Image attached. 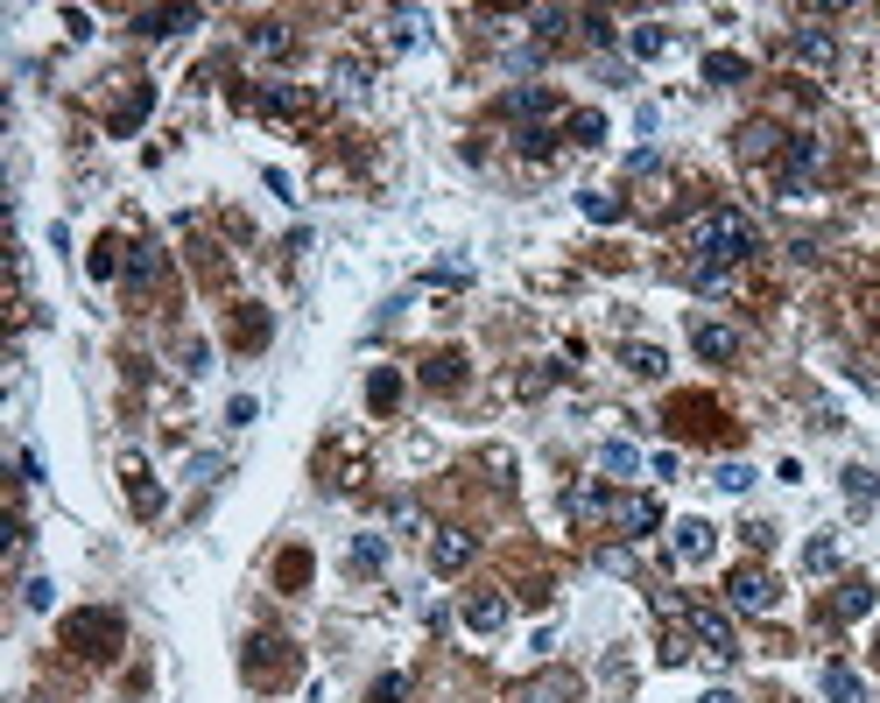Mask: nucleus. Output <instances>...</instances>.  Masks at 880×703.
<instances>
[{"label": "nucleus", "mask_w": 880, "mask_h": 703, "mask_svg": "<svg viewBox=\"0 0 880 703\" xmlns=\"http://www.w3.org/2000/svg\"><path fill=\"white\" fill-rule=\"evenodd\" d=\"M754 247H760L754 218L733 212V204H711V212L691 218V261H697V267H719V275H733Z\"/></svg>", "instance_id": "obj_1"}, {"label": "nucleus", "mask_w": 880, "mask_h": 703, "mask_svg": "<svg viewBox=\"0 0 880 703\" xmlns=\"http://www.w3.org/2000/svg\"><path fill=\"white\" fill-rule=\"evenodd\" d=\"M121 640H127V626H121V612H113V605H78V612H64V648L78 654V662H113V654H121Z\"/></svg>", "instance_id": "obj_2"}, {"label": "nucleus", "mask_w": 880, "mask_h": 703, "mask_svg": "<svg viewBox=\"0 0 880 703\" xmlns=\"http://www.w3.org/2000/svg\"><path fill=\"white\" fill-rule=\"evenodd\" d=\"M683 626H691V640H697V654H705V662H733L740 654V640H733V619H726V612H711V605H683Z\"/></svg>", "instance_id": "obj_3"}, {"label": "nucleus", "mask_w": 880, "mask_h": 703, "mask_svg": "<svg viewBox=\"0 0 880 703\" xmlns=\"http://www.w3.org/2000/svg\"><path fill=\"white\" fill-rule=\"evenodd\" d=\"M240 668L253 682H275V676H296V648L282 633H253L247 640V654H240Z\"/></svg>", "instance_id": "obj_4"}, {"label": "nucleus", "mask_w": 880, "mask_h": 703, "mask_svg": "<svg viewBox=\"0 0 880 703\" xmlns=\"http://www.w3.org/2000/svg\"><path fill=\"white\" fill-rule=\"evenodd\" d=\"M726 598H733L740 612H774V605H782V585H774L760 563H740V570L726 577Z\"/></svg>", "instance_id": "obj_5"}, {"label": "nucleus", "mask_w": 880, "mask_h": 703, "mask_svg": "<svg viewBox=\"0 0 880 703\" xmlns=\"http://www.w3.org/2000/svg\"><path fill=\"white\" fill-rule=\"evenodd\" d=\"M789 57H796L803 71H817V78H825V71H839V36H831V28H817V22H803V28H789Z\"/></svg>", "instance_id": "obj_6"}, {"label": "nucleus", "mask_w": 880, "mask_h": 703, "mask_svg": "<svg viewBox=\"0 0 880 703\" xmlns=\"http://www.w3.org/2000/svg\"><path fill=\"white\" fill-rule=\"evenodd\" d=\"M711 549H719V528H711V520H677V528H669V556L677 563H711Z\"/></svg>", "instance_id": "obj_7"}, {"label": "nucleus", "mask_w": 880, "mask_h": 703, "mask_svg": "<svg viewBox=\"0 0 880 703\" xmlns=\"http://www.w3.org/2000/svg\"><path fill=\"white\" fill-rule=\"evenodd\" d=\"M472 556H480V542H472L466 528H437V542H430V570L437 577H458Z\"/></svg>", "instance_id": "obj_8"}, {"label": "nucleus", "mask_w": 880, "mask_h": 703, "mask_svg": "<svg viewBox=\"0 0 880 703\" xmlns=\"http://www.w3.org/2000/svg\"><path fill=\"white\" fill-rule=\"evenodd\" d=\"M184 28H198V8H141L134 14V36H148V42L184 36Z\"/></svg>", "instance_id": "obj_9"}, {"label": "nucleus", "mask_w": 880, "mask_h": 703, "mask_svg": "<svg viewBox=\"0 0 880 703\" xmlns=\"http://www.w3.org/2000/svg\"><path fill=\"white\" fill-rule=\"evenodd\" d=\"M733 141H740V162H768V155H782V148H789V134L774 127V120H747Z\"/></svg>", "instance_id": "obj_10"}, {"label": "nucleus", "mask_w": 880, "mask_h": 703, "mask_svg": "<svg viewBox=\"0 0 880 703\" xmlns=\"http://www.w3.org/2000/svg\"><path fill=\"white\" fill-rule=\"evenodd\" d=\"M507 113H515L521 127H535V120L557 113V92H549V85H515V92H507Z\"/></svg>", "instance_id": "obj_11"}, {"label": "nucleus", "mask_w": 880, "mask_h": 703, "mask_svg": "<svg viewBox=\"0 0 880 703\" xmlns=\"http://www.w3.org/2000/svg\"><path fill=\"white\" fill-rule=\"evenodd\" d=\"M563 514H571V520H606V514H613V500H606L599 478H585V486L563 492Z\"/></svg>", "instance_id": "obj_12"}, {"label": "nucleus", "mask_w": 880, "mask_h": 703, "mask_svg": "<svg viewBox=\"0 0 880 703\" xmlns=\"http://www.w3.org/2000/svg\"><path fill=\"white\" fill-rule=\"evenodd\" d=\"M613 520H620V535H648V528H662V506H655L648 492H628V500L613 506Z\"/></svg>", "instance_id": "obj_13"}, {"label": "nucleus", "mask_w": 880, "mask_h": 703, "mask_svg": "<svg viewBox=\"0 0 880 703\" xmlns=\"http://www.w3.org/2000/svg\"><path fill=\"white\" fill-rule=\"evenodd\" d=\"M466 626H472V633H500V626H507V598L500 591H472L466 598Z\"/></svg>", "instance_id": "obj_14"}, {"label": "nucleus", "mask_w": 880, "mask_h": 703, "mask_svg": "<svg viewBox=\"0 0 880 703\" xmlns=\"http://www.w3.org/2000/svg\"><path fill=\"white\" fill-rule=\"evenodd\" d=\"M261 113H268V120H303V113H310V92H303V85H268V92H261Z\"/></svg>", "instance_id": "obj_15"}, {"label": "nucleus", "mask_w": 880, "mask_h": 703, "mask_svg": "<svg viewBox=\"0 0 880 703\" xmlns=\"http://www.w3.org/2000/svg\"><path fill=\"white\" fill-rule=\"evenodd\" d=\"M825 696L831 703H867V676H859L853 662H831L825 668Z\"/></svg>", "instance_id": "obj_16"}, {"label": "nucleus", "mask_w": 880, "mask_h": 703, "mask_svg": "<svg viewBox=\"0 0 880 703\" xmlns=\"http://www.w3.org/2000/svg\"><path fill=\"white\" fill-rule=\"evenodd\" d=\"M127 500H134V514H141V520L162 514V486L148 478V465H127Z\"/></svg>", "instance_id": "obj_17"}, {"label": "nucleus", "mask_w": 880, "mask_h": 703, "mask_svg": "<svg viewBox=\"0 0 880 703\" xmlns=\"http://www.w3.org/2000/svg\"><path fill=\"white\" fill-rule=\"evenodd\" d=\"M839 486H845V506H859V514H867L873 492H880V472H873V465H845V472H839Z\"/></svg>", "instance_id": "obj_18"}, {"label": "nucleus", "mask_w": 880, "mask_h": 703, "mask_svg": "<svg viewBox=\"0 0 880 703\" xmlns=\"http://www.w3.org/2000/svg\"><path fill=\"white\" fill-rule=\"evenodd\" d=\"M873 585H867V577H853V585H839V598H831V612H839V619H867V612H873Z\"/></svg>", "instance_id": "obj_19"}, {"label": "nucleus", "mask_w": 880, "mask_h": 703, "mask_svg": "<svg viewBox=\"0 0 880 703\" xmlns=\"http://www.w3.org/2000/svg\"><path fill=\"white\" fill-rule=\"evenodd\" d=\"M691 346L705 359H733L740 352V331H726V324H691Z\"/></svg>", "instance_id": "obj_20"}, {"label": "nucleus", "mask_w": 880, "mask_h": 703, "mask_svg": "<svg viewBox=\"0 0 880 703\" xmlns=\"http://www.w3.org/2000/svg\"><path fill=\"white\" fill-rule=\"evenodd\" d=\"M620 366H628L634 380H662V373H669V352H662V346H628V352H620Z\"/></svg>", "instance_id": "obj_21"}, {"label": "nucleus", "mask_w": 880, "mask_h": 703, "mask_svg": "<svg viewBox=\"0 0 880 703\" xmlns=\"http://www.w3.org/2000/svg\"><path fill=\"white\" fill-rule=\"evenodd\" d=\"M127 289H156V275H162V253L156 247H127Z\"/></svg>", "instance_id": "obj_22"}, {"label": "nucleus", "mask_w": 880, "mask_h": 703, "mask_svg": "<svg viewBox=\"0 0 880 703\" xmlns=\"http://www.w3.org/2000/svg\"><path fill=\"white\" fill-rule=\"evenodd\" d=\"M233 346H240V352H261V346H268V310H261V303L240 310V324H233Z\"/></svg>", "instance_id": "obj_23"}, {"label": "nucleus", "mask_w": 880, "mask_h": 703, "mask_svg": "<svg viewBox=\"0 0 880 703\" xmlns=\"http://www.w3.org/2000/svg\"><path fill=\"white\" fill-rule=\"evenodd\" d=\"M705 85H747V57L711 50V57H705Z\"/></svg>", "instance_id": "obj_24"}, {"label": "nucleus", "mask_w": 880, "mask_h": 703, "mask_svg": "<svg viewBox=\"0 0 880 703\" xmlns=\"http://www.w3.org/2000/svg\"><path fill=\"white\" fill-rule=\"evenodd\" d=\"M395 401H401V373H395V366H381L374 380H367V409H374V415H387Z\"/></svg>", "instance_id": "obj_25"}, {"label": "nucleus", "mask_w": 880, "mask_h": 703, "mask_svg": "<svg viewBox=\"0 0 880 703\" xmlns=\"http://www.w3.org/2000/svg\"><path fill=\"white\" fill-rule=\"evenodd\" d=\"M803 570H810V577H831V570H839V535H817V542L803 549Z\"/></svg>", "instance_id": "obj_26"}, {"label": "nucleus", "mask_w": 880, "mask_h": 703, "mask_svg": "<svg viewBox=\"0 0 880 703\" xmlns=\"http://www.w3.org/2000/svg\"><path fill=\"white\" fill-rule=\"evenodd\" d=\"M387 42H395V50H416V42H423V14H416V8L387 14Z\"/></svg>", "instance_id": "obj_27"}, {"label": "nucleus", "mask_w": 880, "mask_h": 703, "mask_svg": "<svg viewBox=\"0 0 880 703\" xmlns=\"http://www.w3.org/2000/svg\"><path fill=\"white\" fill-rule=\"evenodd\" d=\"M599 472L634 478V472H641V451H634V443H599Z\"/></svg>", "instance_id": "obj_28"}, {"label": "nucleus", "mask_w": 880, "mask_h": 703, "mask_svg": "<svg viewBox=\"0 0 880 703\" xmlns=\"http://www.w3.org/2000/svg\"><path fill=\"white\" fill-rule=\"evenodd\" d=\"M571 696H578L571 676H543V682H529V690H521V703H571Z\"/></svg>", "instance_id": "obj_29"}, {"label": "nucleus", "mask_w": 880, "mask_h": 703, "mask_svg": "<svg viewBox=\"0 0 880 703\" xmlns=\"http://www.w3.org/2000/svg\"><path fill=\"white\" fill-rule=\"evenodd\" d=\"M148 106H156V92H148V85H134V99H127L121 113H113V134H134V127L148 120Z\"/></svg>", "instance_id": "obj_30"}, {"label": "nucleus", "mask_w": 880, "mask_h": 703, "mask_svg": "<svg viewBox=\"0 0 880 703\" xmlns=\"http://www.w3.org/2000/svg\"><path fill=\"white\" fill-rule=\"evenodd\" d=\"M628 50H634V57H669V28H655V22L628 28Z\"/></svg>", "instance_id": "obj_31"}, {"label": "nucleus", "mask_w": 880, "mask_h": 703, "mask_svg": "<svg viewBox=\"0 0 880 703\" xmlns=\"http://www.w3.org/2000/svg\"><path fill=\"white\" fill-rule=\"evenodd\" d=\"M289 28H282V22H253V50H261V57H289Z\"/></svg>", "instance_id": "obj_32"}, {"label": "nucleus", "mask_w": 880, "mask_h": 703, "mask_svg": "<svg viewBox=\"0 0 880 703\" xmlns=\"http://www.w3.org/2000/svg\"><path fill=\"white\" fill-rule=\"evenodd\" d=\"M332 92H367V64H360V57H338V64H332Z\"/></svg>", "instance_id": "obj_33"}, {"label": "nucleus", "mask_w": 880, "mask_h": 703, "mask_svg": "<svg viewBox=\"0 0 880 703\" xmlns=\"http://www.w3.org/2000/svg\"><path fill=\"white\" fill-rule=\"evenodd\" d=\"M423 380H430V387H458V380H466V359H458V352H437V359L423 366Z\"/></svg>", "instance_id": "obj_34"}, {"label": "nucleus", "mask_w": 880, "mask_h": 703, "mask_svg": "<svg viewBox=\"0 0 880 703\" xmlns=\"http://www.w3.org/2000/svg\"><path fill=\"white\" fill-rule=\"evenodd\" d=\"M571 141H578V148H599V141H606V113H592V106L571 113Z\"/></svg>", "instance_id": "obj_35"}, {"label": "nucleus", "mask_w": 880, "mask_h": 703, "mask_svg": "<svg viewBox=\"0 0 880 703\" xmlns=\"http://www.w3.org/2000/svg\"><path fill=\"white\" fill-rule=\"evenodd\" d=\"M85 267H92V281H113V275H121V247H113V233L92 247V261H85Z\"/></svg>", "instance_id": "obj_36"}, {"label": "nucleus", "mask_w": 880, "mask_h": 703, "mask_svg": "<svg viewBox=\"0 0 880 703\" xmlns=\"http://www.w3.org/2000/svg\"><path fill=\"white\" fill-rule=\"evenodd\" d=\"M387 563V542L381 535H360V542H352V570H381Z\"/></svg>", "instance_id": "obj_37"}, {"label": "nucleus", "mask_w": 880, "mask_h": 703, "mask_svg": "<svg viewBox=\"0 0 880 703\" xmlns=\"http://www.w3.org/2000/svg\"><path fill=\"white\" fill-rule=\"evenodd\" d=\"M711 486H719V492H747V486H754V472L740 465V457H726V465L711 472Z\"/></svg>", "instance_id": "obj_38"}, {"label": "nucleus", "mask_w": 880, "mask_h": 703, "mask_svg": "<svg viewBox=\"0 0 880 703\" xmlns=\"http://www.w3.org/2000/svg\"><path fill=\"white\" fill-rule=\"evenodd\" d=\"M585 218H592V226H613V218H620V198H606V190H585Z\"/></svg>", "instance_id": "obj_39"}, {"label": "nucleus", "mask_w": 880, "mask_h": 703, "mask_svg": "<svg viewBox=\"0 0 880 703\" xmlns=\"http://www.w3.org/2000/svg\"><path fill=\"white\" fill-rule=\"evenodd\" d=\"M50 598H57L50 577H28V585H22V605H28V612H50Z\"/></svg>", "instance_id": "obj_40"}, {"label": "nucleus", "mask_w": 880, "mask_h": 703, "mask_svg": "<svg viewBox=\"0 0 880 703\" xmlns=\"http://www.w3.org/2000/svg\"><path fill=\"white\" fill-rule=\"evenodd\" d=\"M275 577H282V585L296 591V585H303V577H310V556H303V549H289V556H282V570H275Z\"/></svg>", "instance_id": "obj_41"}, {"label": "nucleus", "mask_w": 880, "mask_h": 703, "mask_svg": "<svg viewBox=\"0 0 880 703\" xmlns=\"http://www.w3.org/2000/svg\"><path fill=\"white\" fill-rule=\"evenodd\" d=\"M563 28H571V14H557V8H543V14H535V36H543V42H557Z\"/></svg>", "instance_id": "obj_42"}, {"label": "nucleus", "mask_w": 880, "mask_h": 703, "mask_svg": "<svg viewBox=\"0 0 880 703\" xmlns=\"http://www.w3.org/2000/svg\"><path fill=\"white\" fill-rule=\"evenodd\" d=\"M401 696H409V676H381L374 682V703H401Z\"/></svg>", "instance_id": "obj_43"}, {"label": "nucleus", "mask_w": 880, "mask_h": 703, "mask_svg": "<svg viewBox=\"0 0 880 703\" xmlns=\"http://www.w3.org/2000/svg\"><path fill=\"white\" fill-rule=\"evenodd\" d=\"M578 28H585L592 42H613V22H606V14H578Z\"/></svg>", "instance_id": "obj_44"}, {"label": "nucleus", "mask_w": 880, "mask_h": 703, "mask_svg": "<svg viewBox=\"0 0 880 703\" xmlns=\"http://www.w3.org/2000/svg\"><path fill=\"white\" fill-rule=\"evenodd\" d=\"M521 155H549V127H521Z\"/></svg>", "instance_id": "obj_45"}, {"label": "nucleus", "mask_w": 880, "mask_h": 703, "mask_svg": "<svg viewBox=\"0 0 880 703\" xmlns=\"http://www.w3.org/2000/svg\"><path fill=\"white\" fill-rule=\"evenodd\" d=\"M599 570H613V577H628V570H634V556H628V549H599Z\"/></svg>", "instance_id": "obj_46"}, {"label": "nucleus", "mask_w": 880, "mask_h": 703, "mask_svg": "<svg viewBox=\"0 0 880 703\" xmlns=\"http://www.w3.org/2000/svg\"><path fill=\"white\" fill-rule=\"evenodd\" d=\"M557 373H563V366H535V373H529V380H521V394H543V387H549V380H557Z\"/></svg>", "instance_id": "obj_47"}, {"label": "nucleus", "mask_w": 880, "mask_h": 703, "mask_svg": "<svg viewBox=\"0 0 880 703\" xmlns=\"http://www.w3.org/2000/svg\"><path fill=\"white\" fill-rule=\"evenodd\" d=\"M697 703H740V696H733V690H705Z\"/></svg>", "instance_id": "obj_48"}]
</instances>
